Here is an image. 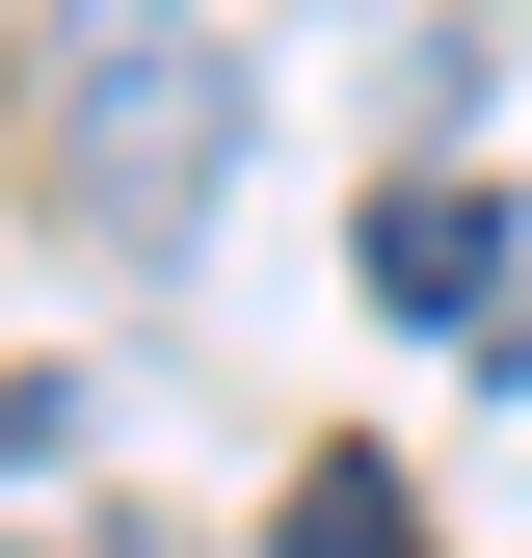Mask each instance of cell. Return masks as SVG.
I'll list each match as a JSON object with an SVG mask.
<instances>
[{"label":"cell","mask_w":532,"mask_h":558,"mask_svg":"<svg viewBox=\"0 0 532 558\" xmlns=\"http://www.w3.org/2000/svg\"><path fill=\"white\" fill-rule=\"evenodd\" d=\"M506 373H532V319H506Z\"/></svg>","instance_id":"6"},{"label":"cell","mask_w":532,"mask_h":558,"mask_svg":"<svg viewBox=\"0 0 532 558\" xmlns=\"http://www.w3.org/2000/svg\"><path fill=\"white\" fill-rule=\"evenodd\" d=\"M293 558H426V506H399V452H319V478H293Z\"/></svg>","instance_id":"4"},{"label":"cell","mask_w":532,"mask_h":558,"mask_svg":"<svg viewBox=\"0 0 532 558\" xmlns=\"http://www.w3.org/2000/svg\"><path fill=\"white\" fill-rule=\"evenodd\" d=\"M373 293L506 345V186H480V160H399V186H373Z\"/></svg>","instance_id":"2"},{"label":"cell","mask_w":532,"mask_h":558,"mask_svg":"<svg viewBox=\"0 0 532 558\" xmlns=\"http://www.w3.org/2000/svg\"><path fill=\"white\" fill-rule=\"evenodd\" d=\"M133 558H214V532H133Z\"/></svg>","instance_id":"5"},{"label":"cell","mask_w":532,"mask_h":558,"mask_svg":"<svg viewBox=\"0 0 532 558\" xmlns=\"http://www.w3.org/2000/svg\"><path fill=\"white\" fill-rule=\"evenodd\" d=\"M27 107H53V186H81L107 240H186V214L240 186V81H186V53H133V27H107V53H53Z\"/></svg>","instance_id":"1"},{"label":"cell","mask_w":532,"mask_h":558,"mask_svg":"<svg viewBox=\"0 0 532 558\" xmlns=\"http://www.w3.org/2000/svg\"><path fill=\"white\" fill-rule=\"evenodd\" d=\"M133 27H160V0H133Z\"/></svg>","instance_id":"7"},{"label":"cell","mask_w":532,"mask_h":558,"mask_svg":"<svg viewBox=\"0 0 532 558\" xmlns=\"http://www.w3.org/2000/svg\"><path fill=\"white\" fill-rule=\"evenodd\" d=\"M53 452H81V399H53V373H0V558H133L107 506H53Z\"/></svg>","instance_id":"3"}]
</instances>
